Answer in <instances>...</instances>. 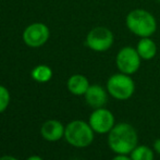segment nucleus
<instances>
[{
  "label": "nucleus",
  "mask_w": 160,
  "mask_h": 160,
  "mask_svg": "<svg viewBox=\"0 0 160 160\" xmlns=\"http://www.w3.org/2000/svg\"><path fill=\"white\" fill-rule=\"evenodd\" d=\"M107 142L116 155H130L138 145V134L130 123H118L108 133Z\"/></svg>",
  "instance_id": "obj_1"
},
{
  "label": "nucleus",
  "mask_w": 160,
  "mask_h": 160,
  "mask_svg": "<svg viewBox=\"0 0 160 160\" xmlns=\"http://www.w3.org/2000/svg\"><path fill=\"white\" fill-rule=\"evenodd\" d=\"M125 25L131 33L139 38L150 37L157 31L156 18L145 9L131 10L125 18Z\"/></svg>",
  "instance_id": "obj_2"
},
{
  "label": "nucleus",
  "mask_w": 160,
  "mask_h": 160,
  "mask_svg": "<svg viewBox=\"0 0 160 160\" xmlns=\"http://www.w3.org/2000/svg\"><path fill=\"white\" fill-rule=\"evenodd\" d=\"M94 130L89 123L74 120L65 127L64 138L71 146L76 148L88 147L94 141Z\"/></svg>",
  "instance_id": "obj_3"
},
{
  "label": "nucleus",
  "mask_w": 160,
  "mask_h": 160,
  "mask_svg": "<svg viewBox=\"0 0 160 160\" xmlns=\"http://www.w3.org/2000/svg\"><path fill=\"white\" fill-rule=\"evenodd\" d=\"M107 92L117 100H128L135 92V83L131 75L124 73L112 74L107 81Z\"/></svg>",
  "instance_id": "obj_4"
},
{
  "label": "nucleus",
  "mask_w": 160,
  "mask_h": 160,
  "mask_svg": "<svg viewBox=\"0 0 160 160\" xmlns=\"http://www.w3.org/2000/svg\"><path fill=\"white\" fill-rule=\"evenodd\" d=\"M113 42V33L105 26H96L92 28L86 36V46L97 52L109 50Z\"/></svg>",
  "instance_id": "obj_5"
},
{
  "label": "nucleus",
  "mask_w": 160,
  "mask_h": 160,
  "mask_svg": "<svg viewBox=\"0 0 160 160\" xmlns=\"http://www.w3.org/2000/svg\"><path fill=\"white\" fill-rule=\"evenodd\" d=\"M142 58L139 57L136 48L125 46L119 50L116 57V65L121 73L132 75L141 68Z\"/></svg>",
  "instance_id": "obj_6"
},
{
  "label": "nucleus",
  "mask_w": 160,
  "mask_h": 160,
  "mask_svg": "<svg viewBox=\"0 0 160 160\" xmlns=\"http://www.w3.org/2000/svg\"><path fill=\"white\" fill-rule=\"evenodd\" d=\"M88 123L95 133L108 134L116 125V118L110 110L102 107L94 109V111L89 116Z\"/></svg>",
  "instance_id": "obj_7"
},
{
  "label": "nucleus",
  "mask_w": 160,
  "mask_h": 160,
  "mask_svg": "<svg viewBox=\"0 0 160 160\" xmlns=\"http://www.w3.org/2000/svg\"><path fill=\"white\" fill-rule=\"evenodd\" d=\"M50 32L44 23H33L28 25L23 32V40L28 47L38 48L44 46L49 39Z\"/></svg>",
  "instance_id": "obj_8"
},
{
  "label": "nucleus",
  "mask_w": 160,
  "mask_h": 160,
  "mask_svg": "<svg viewBox=\"0 0 160 160\" xmlns=\"http://www.w3.org/2000/svg\"><path fill=\"white\" fill-rule=\"evenodd\" d=\"M108 92L100 85H91L85 93V100H86L87 105L92 107L93 109H98V108H102L108 102Z\"/></svg>",
  "instance_id": "obj_9"
},
{
  "label": "nucleus",
  "mask_w": 160,
  "mask_h": 160,
  "mask_svg": "<svg viewBox=\"0 0 160 160\" xmlns=\"http://www.w3.org/2000/svg\"><path fill=\"white\" fill-rule=\"evenodd\" d=\"M65 127L58 120H48L42 124L40 134L46 141L57 142L64 137Z\"/></svg>",
  "instance_id": "obj_10"
},
{
  "label": "nucleus",
  "mask_w": 160,
  "mask_h": 160,
  "mask_svg": "<svg viewBox=\"0 0 160 160\" xmlns=\"http://www.w3.org/2000/svg\"><path fill=\"white\" fill-rule=\"evenodd\" d=\"M67 86L72 95L84 96L91 85H89L86 76L82 75V74H74V75L70 76V78L68 80Z\"/></svg>",
  "instance_id": "obj_11"
},
{
  "label": "nucleus",
  "mask_w": 160,
  "mask_h": 160,
  "mask_svg": "<svg viewBox=\"0 0 160 160\" xmlns=\"http://www.w3.org/2000/svg\"><path fill=\"white\" fill-rule=\"evenodd\" d=\"M136 50L142 60H152L156 57L158 48L150 37H142L137 42Z\"/></svg>",
  "instance_id": "obj_12"
},
{
  "label": "nucleus",
  "mask_w": 160,
  "mask_h": 160,
  "mask_svg": "<svg viewBox=\"0 0 160 160\" xmlns=\"http://www.w3.org/2000/svg\"><path fill=\"white\" fill-rule=\"evenodd\" d=\"M132 160H154V150L147 145H137L128 155Z\"/></svg>",
  "instance_id": "obj_13"
},
{
  "label": "nucleus",
  "mask_w": 160,
  "mask_h": 160,
  "mask_svg": "<svg viewBox=\"0 0 160 160\" xmlns=\"http://www.w3.org/2000/svg\"><path fill=\"white\" fill-rule=\"evenodd\" d=\"M32 78L36 82L39 83H46L51 80L52 78V70L48 65L40 64L37 65L33 69L32 71Z\"/></svg>",
  "instance_id": "obj_14"
},
{
  "label": "nucleus",
  "mask_w": 160,
  "mask_h": 160,
  "mask_svg": "<svg viewBox=\"0 0 160 160\" xmlns=\"http://www.w3.org/2000/svg\"><path fill=\"white\" fill-rule=\"evenodd\" d=\"M9 103H10V93L6 87L0 85V113H2L8 108Z\"/></svg>",
  "instance_id": "obj_15"
},
{
  "label": "nucleus",
  "mask_w": 160,
  "mask_h": 160,
  "mask_svg": "<svg viewBox=\"0 0 160 160\" xmlns=\"http://www.w3.org/2000/svg\"><path fill=\"white\" fill-rule=\"evenodd\" d=\"M111 160H132L128 155H116Z\"/></svg>",
  "instance_id": "obj_16"
},
{
  "label": "nucleus",
  "mask_w": 160,
  "mask_h": 160,
  "mask_svg": "<svg viewBox=\"0 0 160 160\" xmlns=\"http://www.w3.org/2000/svg\"><path fill=\"white\" fill-rule=\"evenodd\" d=\"M154 150L157 154L160 155V138H157L156 141L154 142Z\"/></svg>",
  "instance_id": "obj_17"
},
{
  "label": "nucleus",
  "mask_w": 160,
  "mask_h": 160,
  "mask_svg": "<svg viewBox=\"0 0 160 160\" xmlns=\"http://www.w3.org/2000/svg\"><path fill=\"white\" fill-rule=\"evenodd\" d=\"M0 160H19V159L15 158V157H13V156H3L0 158Z\"/></svg>",
  "instance_id": "obj_18"
},
{
  "label": "nucleus",
  "mask_w": 160,
  "mask_h": 160,
  "mask_svg": "<svg viewBox=\"0 0 160 160\" xmlns=\"http://www.w3.org/2000/svg\"><path fill=\"white\" fill-rule=\"evenodd\" d=\"M26 160H44V159L39 156H32V157H30V158H28Z\"/></svg>",
  "instance_id": "obj_19"
},
{
  "label": "nucleus",
  "mask_w": 160,
  "mask_h": 160,
  "mask_svg": "<svg viewBox=\"0 0 160 160\" xmlns=\"http://www.w3.org/2000/svg\"><path fill=\"white\" fill-rule=\"evenodd\" d=\"M157 1H158V2H160V0H157Z\"/></svg>",
  "instance_id": "obj_20"
}]
</instances>
